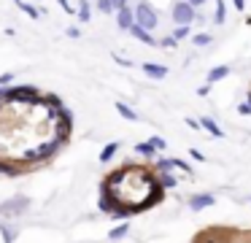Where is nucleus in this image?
I'll return each mask as SVG.
<instances>
[{"instance_id": "obj_1", "label": "nucleus", "mask_w": 251, "mask_h": 243, "mask_svg": "<svg viewBox=\"0 0 251 243\" xmlns=\"http://www.w3.org/2000/svg\"><path fill=\"white\" fill-rule=\"evenodd\" d=\"M132 16H135V22L132 25H138V27H143L146 32H151L154 27L159 25V19H157V14H154V8L149 3H138L135 8H132Z\"/></svg>"}, {"instance_id": "obj_2", "label": "nucleus", "mask_w": 251, "mask_h": 243, "mask_svg": "<svg viewBox=\"0 0 251 243\" xmlns=\"http://www.w3.org/2000/svg\"><path fill=\"white\" fill-rule=\"evenodd\" d=\"M192 19H195V8H192L189 3H176V8H173V22H176V25H178V27H189Z\"/></svg>"}, {"instance_id": "obj_3", "label": "nucleus", "mask_w": 251, "mask_h": 243, "mask_svg": "<svg viewBox=\"0 0 251 243\" xmlns=\"http://www.w3.org/2000/svg\"><path fill=\"white\" fill-rule=\"evenodd\" d=\"M213 203H216V197H213V194H192V197H189V208H195V211L211 208Z\"/></svg>"}, {"instance_id": "obj_4", "label": "nucleus", "mask_w": 251, "mask_h": 243, "mask_svg": "<svg viewBox=\"0 0 251 243\" xmlns=\"http://www.w3.org/2000/svg\"><path fill=\"white\" fill-rule=\"evenodd\" d=\"M227 76H229V65H216V68L208 70L205 81H208V86H211V84H219L222 79H227Z\"/></svg>"}, {"instance_id": "obj_5", "label": "nucleus", "mask_w": 251, "mask_h": 243, "mask_svg": "<svg viewBox=\"0 0 251 243\" xmlns=\"http://www.w3.org/2000/svg\"><path fill=\"white\" fill-rule=\"evenodd\" d=\"M132 22H135V16H132V8H130V5L119 8V14H116V25H119L122 30H130Z\"/></svg>"}, {"instance_id": "obj_6", "label": "nucleus", "mask_w": 251, "mask_h": 243, "mask_svg": "<svg viewBox=\"0 0 251 243\" xmlns=\"http://www.w3.org/2000/svg\"><path fill=\"white\" fill-rule=\"evenodd\" d=\"M130 32H132V35H135V38H138V41H141V43H146V46H157V38H154L151 32H146V30H143V27L132 25V27H130Z\"/></svg>"}, {"instance_id": "obj_7", "label": "nucleus", "mask_w": 251, "mask_h": 243, "mask_svg": "<svg viewBox=\"0 0 251 243\" xmlns=\"http://www.w3.org/2000/svg\"><path fill=\"white\" fill-rule=\"evenodd\" d=\"M143 73L149 76V79H165V76H168V68H165V65H154V62H146L143 65Z\"/></svg>"}, {"instance_id": "obj_8", "label": "nucleus", "mask_w": 251, "mask_h": 243, "mask_svg": "<svg viewBox=\"0 0 251 243\" xmlns=\"http://www.w3.org/2000/svg\"><path fill=\"white\" fill-rule=\"evenodd\" d=\"M197 124H200V127H202V130H208V133H211V135H213V138H224V130H222V127H219V124H216V122H213V119H211V116H202V119H200V122H197Z\"/></svg>"}, {"instance_id": "obj_9", "label": "nucleus", "mask_w": 251, "mask_h": 243, "mask_svg": "<svg viewBox=\"0 0 251 243\" xmlns=\"http://www.w3.org/2000/svg\"><path fill=\"white\" fill-rule=\"evenodd\" d=\"M57 119H60L57 124H60L62 130H73V111H71V108L62 106L60 111H57Z\"/></svg>"}, {"instance_id": "obj_10", "label": "nucleus", "mask_w": 251, "mask_h": 243, "mask_svg": "<svg viewBox=\"0 0 251 243\" xmlns=\"http://www.w3.org/2000/svg\"><path fill=\"white\" fill-rule=\"evenodd\" d=\"M22 208H27V200H25V197H17V200L3 203V214H19Z\"/></svg>"}, {"instance_id": "obj_11", "label": "nucleus", "mask_w": 251, "mask_h": 243, "mask_svg": "<svg viewBox=\"0 0 251 243\" xmlns=\"http://www.w3.org/2000/svg\"><path fill=\"white\" fill-rule=\"evenodd\" d=\"M116 111H119V113H122V116H125V119H127V122H138V113H135V111H132V108H130V106H125V103H122V100H116Z\"/></svg>"}, {"instance_id": "obj_12", "label": "nucleus", "mask_w": 251, "mask_h": 243, "mask_svg": "<svg viewBox=\"0 0 251 243\" xmlns=\"http://www.w3.org/2000/svg\"><path fill=\"white\" fill-rule=\"evenodd\" d=\"M116 151H119V143L114 140V143H108L103 151H100V162H111V160H114V154H116Z\"/></svg>"}, {"instance_id": "obj_13", "label": "nucleus", "mask_w": 251, "mask_h": 243, "mask_svg": "<svg viewBox=\"0 0 251 243\" xmlns=\"http://www.w3.org/2000/svg\"><path fill=\"white\" fill-rule=\"evenodd\" d=\"M157 181H159V187H162V189H173V187H178V184H176V178L170 176V173H157Z\"/></svg>"}, {"instance_id": "obj_14", "label": "nucleus", "mask_w": 251, "mask_h": 243, "mask_svg": "<svg viewBox=\"0 0 251 243\" xmlns=\"http://www.w3.org/2000/svg\"><path fill=\"white\" fill-rule=\"evenodd\" d=\"M78 19H81V22H89V19H92V8H89V0H81V3H78Z\"/></svg>"}, {"instance_id": "obj_15", "label": "nucleus", "mask_w": 251, "mask_h": 243, "mask_svg": "<svg viewBox=\"0 0 251 243\" xmlns=\"http://www.w3.org/2000/svg\"><path fill=\"white\" fill-rule=\"evenodd\" d=\"M224 19H227V5H224V0H216V16H213V22L224 25Z\"/></svg>"}, {"instance_id": "obj_16", "label": "nucleus", "mask_w": 251, "mask_h": 243, "mask_svg": "<svg viewBox=\"0 0 251 243\" xmlns=\"http://www.w3.org/2000/svg\"><path fill=\"white\" fill-rule=\"evenodd\" d=\"M146 143L151 146L154 151H165V149H168V140H165V138H159V135H154V138H149Z\"/></svg>"}, {"instance_id": "obj_17", "label": "nucleus", "mask_w": 251, "mask_h": 243, "mask_svg": "<svg viewBox=\"0 0 251 243\" xmlns=\"http://www.w3.org/2000/svg\"><path fill=\"white\" fill-rule=\"evenodd\" d=\"M192 43H195V46H208V43H211V35H208V32H197V35H192Z\"/></svg>"}, {"instance_id": "obj_18", "label": "nucleus", "mask_w": 251, "mask_h": 243, "mask_svg": "<svg viewBox=\"0 0 251 243\" xmlns=\"http://www.w3.org/2000/svg\"><path fill=\"white\" fill-rule=\"evenodd\" d=\"M127 230H130V224H119L116 230H111V241H119V238H125Z\"/></svg>"}, {"instance_id": "obj_19", "label": "nucleus", "mask_w": 251, "mask_h": 243, "mask_svg": "<svg viewBox=\"0 0 251 243\" xmlns=\"http://www.w3.org/2000/svg\"><path fill=\"white\" fill-rule=\"evenodd\" d=\"M19 8H22L25 14L30 16V19H38V16H41V11L35 8V5H30V3H22V5H19Z\"/></svg>"}, {"instance_id": "obj_20", "label": "nucleus", "mask_w": 251, "mask_h": 243, "mask_svg": "<svg viewBox=\"0 0 251 243\" xmlns=\"http://www.w3.org/2000/svg\"><path fill=\"white\" fill-rule=\"evenodd\" d=\"M0 230H3V241H6V243H11L14 238H17V232H14V227L3 224V227H0Z\"/></svg>"}, {"instance_id": "obj_21", "label": "nucleus", "mask_w": 251, "mask_h": 243, "mask_svg": "<svg viewBox=\"0 0 251 243\" xmlns=\"http://www.w3.org/2000/svg\"><path fill=\"white\" fill-rule=\"evenodd\" d=\"M186 35H189V27H176V30H173V35H170V38H173V41L178 43L181 38H186Z\"/></svg>"}, {"instance_id": "obj_22", "label": "nucleus", "mask_w": 251, "mask_h": 243, "mask_svg": "<svg viewBox=\"0 0 251 243\" xmlns=\"http://www.w3.org/2000/svg\"><path fill=\"white\" fill-rule=\"evenodd\" d=\"M135 151H138V154H143V157H151L154 154V149L149 143H135Z\"/></svg>"}, {"instance_id": "obj_23", "label": "nucleus", "mask_w": 251, "mask_h": 243, "mask_svg": "<svg viewBox=\"0 0 251 243\" xmlns=\"http://www.w3.org/2000/svg\"><path fill=\"white\" fill-rule=\"evenodd\" d=\"M98 8H100V14H114V8H111L108 0H98Z\"/></svg>"}, {"instance_id": "obj_24", "label": "nucleus", "mask_w": 251, "mask_h": 243, "mask_svg": "<svg viewBox=\"0 0 251 243\" xmlns=\"http://www.w3.org/2000/svg\"><path fill=\"white\" fill-rule=\"evenodd\" d=\"M189 157H192V160H197V162H205V154H202L200 149H189Z\"/></svg>"}, {"instance_id": "obj_25", "label": "nucleus", "mask_w": 251, "mask_h": 243, "mask_svg": "<svg viewBox=\"0 0 251 243\" xmlns=\"http://www.w3.org/2000/svg\"><path fill=\"white\" fill-rule=\"evenodd\" d=\"M108 3H111V8H114V11H119V8H125V5H127V0H108Z\"/></svg>"}, {"instance_id": "obj_26", "label": "nucleus", "mask_w": 251, "mask_h": 243, "mask_svg": "<svg viewBox=\"0 0 251 243\" xmlns=\"http://www.w3.org/2000/svg\"><path fill=\"white\" fill-rule=\"evenodd\" d=\"M11 79H14V73H3V76H0V86L11 84Z\"/></svg>"}, {"instance_id": "obj_27", "label": "nucleus", "mask_w": 251, "mask_h": 243, "mask_svg": "<svg viewBox=\"0 0 251 243\" xmlns=\"http://www.w3.org/2000/svg\"><path fill=\"white\" fill-rule=\"evenodd\" d=\"M57 3L65 8V14H73V5H71V0H57Z\"/></svg>"}, {"instance_id": "obj_28", "label": "nucleus", "mask_w": 251, "mask_h": 243, "mask_svg": "<svg viewBox=\"0 0 251 243\" xmlns=\"http://www.w3.org/2000/svg\"><path fill=\"white\" fill-rule=\"evenodd\" d=\"M238 113H240V116H246V113H251V108L246 106V103H238Z\"/></svg>"}, {"instance_id": "obj_29", "label": "nucleus", "mask_w": 251, "mask_h": 243, "mask_svg": "<svg viewBox=\"0 0 251 243\" xmlns=\"http://www.w3.org/2000/svg\"><path fill=\"white\" fill-rule=\"evenodd\" d=\"M68 35H71V38H78L81 32H78V27H68Z\"/></svg>"}, {"instance_id": "obj_30", "label": "nucleus", "mask_w": 251, "mask_h": 243, "mask_svg": "<svg viewBox=\"0 0 251 243\" xmlns=\"http://www.w3.org/2000/svg\"><path fill=\"white\" fill-rule=\"evenodd\" d=\"M208 92H211V86H208V84H205V86H200V89H197V95H200V97H205V95H208Z\"/></svg>"}, {"instance_id": "obj_31", "label": "nucleus", "mask_w": 251, "mask_h": 243, "mask_svg": "<svg viewBox=\"0 0 251 243\" xmlns=\"http://www.w3.org/2000/svg\"><path fill=\"white\" fill-rule=\"evenodd\" d=\"M114 59H116V62H119V65H125V68H130V65H132L130 59H125V57H114Z\"/></svg>"}, {"instance_id": "obj_32", "label": "nucleus", "mask_w": 251, "mask_h": 243, "mask_svg": "<svg viewBox=\"0 0 251 243\" xmlns=\"http://www.w3.org/2000/svg\"><path fill=\"white\" fill-rule=\"evenodd\" d=\"M186 124H189L192 130H200V124H197V119H186Z\"/></svg>"}, {"instance_id": "obj_33", "label": "nucleus", "mask_w": 251, "mask_h": 243, "mask_svg": "<svg viewBox=\"0 0 251 243\" xmlns=\"http://www.w3.org/2000/svg\"><path fill=\"white\" fill-rule=\"evenodd\" d=\"M232 3H235V8H238V11L246 8V0H232Z\"/></svg>"}, {"instance_id": "obj_34", "label": "nucleus", "mask_w": 251, "mask_h": 243, "mask_svg": "<svg viewBox=\"0 0 251 243\" xmlns=\"http://www.w3.org/2000/svg\"><path fill=\"white\" fill-rule=\"evenodd\" d=\"M186 3H189L192 8H195V5H202V3H205V0H186Z\"/></svg>"}, {"instance_id": "obj_35", "label": "nucleus", "mask_w": 251, "mask_h": 243, "mask_svg": "<svg viewBox=\"0 0 251 243\" xmlns=\"http://www.w3.org/2000/svg\"><path fill=\"white\" fill-rule=\"evenodd\" d=\"M246 106H249V108H251V92H249V103H246Z\"/></svg>"}, {"instance_id": "obj_36", "label": "nucleus", "mask_w": 251, "mask_h": 243, "mask_svg": "<svg viewBox=\"0 0 251 243\" xmlns=\"http://www.w3.org/2000/svg\"><path fill=\"white\" fill-rule=\"evenodd\" d=\"M14 3H17V5H22V3H25V0H14Z\"/></svg>"}]
</instances>
